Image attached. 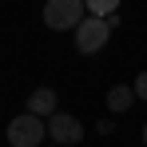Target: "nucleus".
<instances>
[{"instance_id":"1a4fd4ad","label":"nucleus","mask_w":147,"mask_h":147,"mask_svg":"<svg viewBox=\"0 0 147 147\" xmlns=\"http://www.w3.org/2000/svg\"><path fill=\"white\" fill-rule=\"evenodd\" d=\"M96 131H99V135H111V131H115V123H111V119H99Z\"/></svg>"},{"instance_id":"423d86ee","label":"nucleus","mask_w":147,"mask_h":147,"mask_svg":"<svg viewBox=\"0 0 147 147\" xmlns=\"http://www.w3.org/2000/svg\"><path fill=\"white\" fill-rule=\"evenodd\" d=\"M131 107H135V92H131V84H115V88H107V111L123 115V111H131Z\"/></svg>"},{"instance_id":"f257e3e1","label":"nucleus","mask_w":147,"mask_h":147,"mask_svg":"<svg viewBox=\"0 0 147 147\" xmlns=\"http://www.w3.org/2000/svg\"><path fill=\"white\" fill-rule=\"evenodd\" d=\"M84 20H88L84 0H48L44 4V28H52V32H76Z\"/></svg>"},{"instance_id":"7ed1b4c3","label":"nucleus","mask_w":147,"mask_h":147,"mask_svg":"<svg viewBox=\"0 0 147 147\" xmlns=\"http://www.w3.org/2000/svg\"><path fill=\"white\" fill-rule=\"evenodd\" d=\"M107 40H111V24H107V20L88 16L84 24L76 28V52H80V56H96L99 48H107Z\"/></svg>"},{"instance_id":"f03ea898","label":"nucleus","mask_w":147,"mask_h":147,"mask_svg":"<svg viewBox=\"0 0 147 147\" xmlns=\"http://www.w3.org/2000/svg\"><path fill=\"white\" fill-rule=\"evenodd\" d=\"M8 147H44V135H48V123L36 119V115H12L8 119Z\"/></svg>"},{"instance_id":"6e6552de","label":"nucleus","mask_w":147,"mask_h":147,"mask_svg":"<svg viewBox=\"0 0 147 147\" xmlns=\"http://www.w3.org/2000/svg\"><path fill=\"white\" fill-rule=\"evenodd\" d=\"M131 92H135V99H143V103H147V72H139V76H135Z\"/></svg>"},{"instance_id":"20e7f679","label":"nucleus","mask_w":147,"mask_h":147,"mask_svg":"<svg viewBox=\"0 0 147 147\" xmlns=\"http://www.w3.org/2000/svg\"><path fill=\"white\" fill-rule=\"evenodd\" d=\"M48 139H52V147H72V143L84 139V123L72 111H56L48 119Z\"/></svg>"},{"instance_id":"0eeeda50","label":"nucleus","mask_w":147,"mask_h":147,"mask_svg":"<svg viewBox=\"0 0 147 147\" xmlns=\"http://www.w3.org/2000/svg\"><path fill=\"white\" fill-rule=\"evenodd\" d=\"M88 16H96V20H111V16H115V0H88Z\"/></svg>"},{"instance_id":"39448f33","label":"nucleus","mask_w":147,"mask_h":147,"mask_svg":"<svg viewBox=\"0 0 147 147\" xmlns=\"http://www.w3.org/2000/svg\"><path fill=\"white\" fill-rule=\"evenodd\" d=\"M28 115H36V119H44L48 123L56 111H60V96L52 92V88H36L32 96H28V107H24Z\"/></svg>"},{"instance_id":"9d476101","label":"nucleus","mask_w":147,"mask_h":147,"mask_svg":"<svg viewBox=\"0 0 147 147\" xmlns=\"http://www.w3.org/2000/svg\"><path fill=\"white\" fill-rule=\"evenodd\" d=\"M143 147H147V123H143Z\"/></svg>"}]
</instances>
